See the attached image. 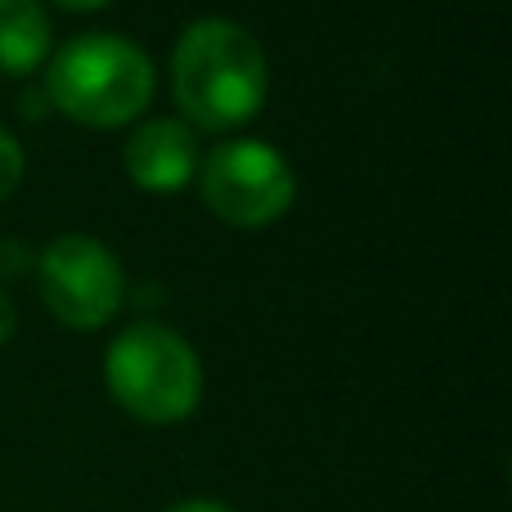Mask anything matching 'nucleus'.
Instances as JSON below:
<instances>
[{
    "instance_id": "nucleus-2",
    "label": "nucleus",
    "mask_w": 512,
    "mask_h": 512,
    "mask_svg": "<svg viewBox=\"0 0 512 512\" xmlns=\"http://www.w3.org/2000/svg\"><path fill=\"white\" fill-rule=\"evenodd\" d=\"M45 95L81 126H122L153 99V63L135 41L113 32L72 36L45 72Z\"/></svg>"
},
{
    "instance_id": "nucleus-12",
    "label": "nucleus",
    "mask_w": 512,
    "mask_h": 512,
    "mask_svg": "<svg viewBox=\"0 0 512 512\" xmlns=\"http://www.w3.org/2000/svg\"><path fill=\"white\" fill-rule=\"evenodd\" d=\"M59 5H68V9H99V5H108V0H59Z\"/></svg>"
},
{
    "instance_id": "nucleus-9",
    "label": "nucleus",
    "mask_w": 512,
    "mask_h": 512,
    "mask_svg": "<svg viewBox=\"0 0 512 512\" xmlns=\"http://www.w3.org/2000/svg\"><path fill=\"white\" fill-rule=\"evenodd\" d=\"M27 265H32V252L23 239H0V279H14Z\"/></svg>"
},
{
    "instance_id": "nucleus-1",
    "label": "nucleus",
    "mask_w": 512,
    "mask_h": 512,
    "mask_svg": "<svg viewBox=\"0 0 512 512\" xmlns=\"http://www.w3.org/2000/svg\"><path fill=\"white\" fill-rule=\"evenodd\" d=\"M265 50L230 18H198L185 27L171 59L176 104L203 131H234L265 99Z\"/></svg>"
},
{
    "instance_id": "nucleus-6",
    "label": "nucleus",
    "mask_w": 512,
    "mask_h": 512,
    "mask_svg": "<svg viewBox=\"0 0 512 512\" xmlns=\"http://www.w3.org/2000/svg\"><path fill=\"white\" fill-rule=\"evenodd\" d=\"M126 171L140 189L153 194H171V189L189 185V176L198 171V144L194 131L185 122L171 117H153L126 140Z\"/></svg>"
},
{
    "instance_id": "nucleus-10",
    "label": "nucleus",
    "mask_w": 512,
    "mask_h": 512,
    "mask_svg": "<svg viewBox=\"0 0 512 512\" xmlns=\"http://www.w3.org/2000/svg\"><path fill=\"white\" fill-rule=\"evenodd\" d=\"M167 512H234V508L216 504V499H185V504H176V508H167Z\"/></svg>"
},
{
    "instance_id": "nucleus-8",
    "label": "nucleus",
    "mask_w": 512,
    "mask_h": 512,
    "mask_svg": "<svg viewBox=\"0 0 512 512\" xmlns=\"http://www.w3.org/2000/svg\"><path fill=\"white\" fill-rule=\"evenodd\" d=\"M18 180H23V149H18V140L0 126V198L14 194Z\"/></svg>"
},
{
    "instance_id": "nucleus-5",
    "label": "nucleus",
    "mask_w": 512,
    "mask_h": 512,
    "mask_svg": "<svg viewBox=\"0 0 512 512\" xmlns=\"http://www.w3.org/2000/svg\"><path fill=\"white\" fill-rule=\"evenodd\" d=\"M122 265L90 234H63L41 256V297L68 328H99L122 306Z\"/></svg>"
},
{
    "instance_id": "nucleus-7",
    "label": "nucleus",
    "mask_w": 512,
    "mask_h": 512,
    "mask_svg": "<svg viewBox=\"0 0 512 512\" xmlns=\"http://www.w3.org/2000/svg\"><path fill=\"white\" fill-rule=\"evenodd\" d=\"M50 50V18L41 0H0V72L27 77L45 63Z\"/></svg>"
},
{
    "instance_id": "nucleus-4",
    "label": "nucleus",
    "mask_w": 512,
    "mask_h": 512,
    "mask_svg": "<svg viewBox=\"0 0 512 512\" xmlns=\"http://www.w3.org/2000/svg\"><path fill=\"white\" fill-rule=\"evenodd\" d=\"M297 180L279 149L256 140H234L212 149L203 167V198L221 221L230 225H270L292 207Z\"/></svg>"
},
{
    "instance_id": "nucleus-3",
    "label": "nucleus",
    "mask_w": 512,
    "mask_h": 512,
    "mask_svg": "<svg viewBox=\"0 0 512 512\" xmlns=\"http://www.w3.org/2000/svg\"><path fill=\"white\" fill-rule=\"evenodd\" d=\"M104 378L113 400L140 423H180L198 409L203 364L194 346L162 324H131L108 346Z\"/></svg>"
},
{
    "instance_id": "nucleus-11",
    "label": "nucleus",
    "mask_w": 512,
    "mask_h": 512,
    "mask_svg": "<svg viewBox=\"0 0 512 512\" xmlns=\"http://www.w3.org/2000/svg\"><path fill=\"white\" fill-rule=\"evenodd\" d=\"M9 333H14V301L0 292V342H5Z\"/></svg>"
}]
</instances>
